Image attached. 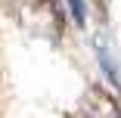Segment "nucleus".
<instances>
[{
	"label": "nucleus",
	"mask_w": 121,
	"mask_h": 118,
	"mask_svg": "<svg viewBox=\"0 0 121 118\" xmlns=\"http://www.w3.org/2000/svg\"><path fill=\"white\" fill-rule=\"evenodd\" d=\"M93 47H96V56H99L103 75H106V78L112 81V87H121V75H118V62H115V56H112V50H109L106 37H103V34H96V37H93Z\"/></svg>",
	"instance_id": "f257e3e1"
},
{
	"label": "nucleus",
	"mask_w": 121,
	"mask_h": 118,
	"mask_svg": "<svg viewBox=\"0 0 121 118\" xmlns=\"http://www.w3.org/2000/svg\"><path fill=\"white\" fill-rule=\"evenodd\" d=\"M68 9H71V19H75L78 25H84V22H87V13H84V0H68Z\"/></svg>",
	"instance_id": "f03ea898"
},
{
	"label": "nucleus",
	"mask_w": 121,
	"mask_h": 118,
	"mask_svg": "<svg viewBox=\"0 0 121 118\" xmlns=\"http://www.w3.org/2000/svg\"><path fill=\"white\" fill-rule=\"evenodd\" d=\"M115 118H121V115H115Z\"/></svg>",
	"instance_id": "7ed1b4c3"
}]
</instances>
